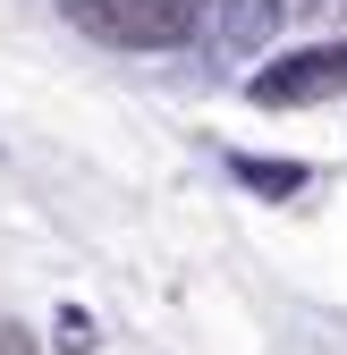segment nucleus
Returning <instances> with one entry per match:
<instances>
[{"label":"nucleus","mask_w":347,"mask_h":355,"mask_svg":"<svg viewBox=\"0 0 347 355\" xmlns=\"http://www.w3.org/2000/svg\"><path fill=\"white\" fill-rule=\"evenodd\" d=\"M246 94L263 110H305V102H339L347 94V42H305V51H288L271 68L246 76Z\"/></svg>","instance_id":"obj_2"},{"label":"nucleus","mask_w":347,"mask_h":355,"mask_svg":"<svg viewBox=\"0 0 347 355\" xmlns=\"http://www.w3.org/2000/svg\"><path fill=\"white\" fill-rule=\"evenodd\" d=\"M322 9H347V0H221V26H212V34H221L229 60H246V51H263L280 26L322 17Z\"/></svg>","instance_id":"obj_3"},{"label":"nucleus","mask_w":347,"mask_h":355,"mask_svg":"<svg viewBox=\"0 0 347 355\" xmlns=\"http://www.w3.org/2000/svg\"><path fill=\"white\" fill-rule=\"evenodd\" d=\"M68 17L110 51H178L203 34V0H68Z\"/></svg>","instance_id":"obj_1"}]
</instances>
